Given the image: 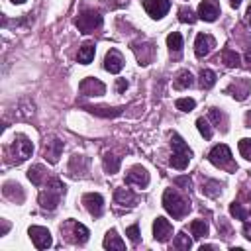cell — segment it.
Here are the masks:
<instances>
[{
  "mask_svg": "<svg viewBox=\"0 0 251 251\" xmlns=\"http://www.w3.org/2000/svg\"><path fill=\"white\" fill-rule=\"evenodd\" d=\"M95 53H97V47H95V43H85L80 49H78V55H77V59H78V63L80 65H89L93 59H95Z\"/></svg>",
  "mask_w": 251,
  "mask_h": 251,
  "instance_id": "obj_21",
  "label": "cell"
},
{
  "mask_svg": "<svg viewBox=\"0 0 251 251\" xmlns=\"http://www.w3.org/2000/svg\"><path fill=\"white\" fill-rule=\"evenodd\" d=\"M208 159H210L212 165L222 167V169H224V167H228V169H237V167L232 163V151H230V147L224 145V143L214 145L212 151L208 153Z\"/></svg>",
  "mask_w": 251,
  "mask_h": 251,
  "instance_id": "obj_5",
  "label": "cell"
},
{
  "mask_svg": "<svg viewBox=\"0 0 251 251\" xmlns=\"http://www.w3.org/2000/svg\"><path fill=\"white\" fill-rule=\"evenodd\" d=\"M171 145H173V155L169 159V165L173 167V169H179V171L187 169L189 163H191V157H193L191 147L185 143V139L179 134L171 135Z\"/></svg>",
  "mask_w": 251,
  "mask_h": 251,
  "instance_id": "obj_2",
  "label": "cell"
},
{
  "mask_svg": "<svg viewBox=\"0 0 251 251\" xmlns=\"http://www.w3.org/2000/svg\"><path fill=\"white\" fill-rule=\"evenodd\" d=\"M214 47H216V39H214L210 34H198V36H196V41H194V53H196L198 59L206 57Z\"/></svg>",
  "mask_w": 251,
  "mask_h": 251,
  "instance_id": "obj_13",
  "label": "cell"
},
{
  "mask_svg": "<svg viewBox=\"0 0 251 251\" xmlns=\"http://www.w3.org/2000/svg\"><path fill=\"white\" fill-rule=\"evenodd\" d=\"M163 208L169 212L175 220H181V218H185V216L189 214L191 202L185 200L175 189H167V191L163 193Z\"/></svg>",
  "mask_w": 251,
  "mask_h": 251,
  "instance_id": "obj_1",
  "label": "cell"
},
{
  "mask_svg": "<svg viewBox=\"0 0 251 251\" xmlns=\"http://www.w3.org/2000/svg\"><path fill=\"white\" fill-rule=\"evenodd\" d=\"M171 233H173V228H171L169 220L161 218V216L155 218V222H153V237H155V241H161V243L169 241Z\"/></svg>",
  "mask_w": 251,
  "mask_h": 251,
  "instance_id": "obj_11",
  "label": "cell"
},
{
  "mask_svg": "<svg viewBox=\"0 0 251 251\" xmlns=\"http://www.w3.org/2000/svg\"><path fill=\"white\" fill-rule=\"evenodd\" d=\"M126 89H128V80H126V78H118V80H116V91H118V93H124Z\"/></svg>",
  "mask_w": 251,
  "mask_h": 251,
  "instance_id": "obj_42",
  "label": "cell"
},
{
  "mask_svg": "<svg viewBox=\"0 0 251 251\" xmlns=\"http://www.w3.org/2000/svg\"><path fill=\"white\" fill-rule=\"evenodd\" d=\"M10 2H14V4H24L26 0H10Z\"/></svg>",
  "mask_w": 251,
  "mask_h": 251,
  "instance_id": "obj_48",
  "label": "cell"
},
{
  "mask_svg": "<svg viewBox=\"0 0 251 251\" xmlns=\"http://www.w3.org/2000/svg\"><path fill=\"white\" fill-rule=\"evenodd\" d=\"M239 153H241L247 161H251V139H249V137L239 139Z\"/></svg>",
  "mask_w": 251,
  "mask_h": 251,
  "instance_id": "obj_37",
  "label": "cell"
},
{
  "mask_svg": "<svg viewBox=\"0 0 251 251\" xmlns=\"http://www.w3.org/2000/svg\"><path fill=\"white\" fill-rule=\"evenodd\" d=\"M179 20H181L183 24H194V22H196V16L193 14L191 8H181V10H179Z\"/></svg>",
  "mask_w": 251,
  "mask_h": 251,
  "instance_id": "obj_36",
  "label": "cell"
},
{
  "mask_svg": "<svg viewBox=\"0 0 251 251\" xmlns=\"http://www.w3.org/2000/svg\"><path fill=\"white\" fill-rule=\"evenodd\" d=\"M78 91H80L82 97H102L106 87H104V82H100L98 78L89 77L78 85Z\"/></svg>",
  "mask_w": 251,
  "mask_h": 251,
  "instance_id": "obj_9",
  "label": "cell"
},
{
  "mask_svg": "<svg viewBox=\"0 0 251 251\" xmlns=\"http://www.w3.org/2000/svg\"><path fill=\"white\" fill-rule=\"evenodd\" d=\"M114 200H116V204H120V206H135L137 196H135L130 189H116Z\"/></svg>",
  "mask_w": 251,
  "mask_h": 251,
  "instance_id": "obj_18",
  "label": "cell"
},
{
  "mask_svg": "<svg viewBox=\"0 0 251 251\" xmlns=\"http://www.w3.org/2000/svg\"><path fill=\"white\" fill-rule=\"evenodd\" d=\"M220 16V4L218 0H204L198 6V18L204 22H214Z\"/></svg>",
  "mask_w": 251,
  "mask_h": 251,
  "instance_id": "obj_12",
  "label": "cell"
},
{
  "mask_svg": "<svg viewBox=\"0 0 251 251\" xmlns=\"http://www.w3.org/2000/svg\"><path fill=\"white\" fill-rule=\"evenodd\" d=\"M10 151H12V155H14V161H16V163H22V161H26V159L32 155L34 145H32V141H30L26 135H16V137H14V143H12V147H10Z\"/></svg>",
  "mask_w": 251,
  "mask_h": 251,
  "instance_id": "obj_6",
  "label": "cell"
},
{
  "mask_svg": "<svg viewBox=\"0 0 251 251\" xmlns=\"http://www.w3.org/2000/svg\"><path fill=\"white\" fill-rule=\"evenodd\" d=\"M230 214L233 216V218H237V220H243L245 218V210L241 208V204H237V202H233V204H230Z\"/></svg>",
  "mask_w": 251,
  "mask_h": 251,
  "instance_id": "obj_38",
  "label": "cell"
},
{
  "mask_svg": "<svg viewBox=\"0 0 251 251\" xmlns=\"http://www.w3.org/2000/svg\"><path fill=\"white\" fill-rule=\"evenodd\" d=\"M143 8L151 18L159 20V18H163L167 12H169L171 0H143Z\"/></svg>",
  "mask_w": 251,
  "mask_h": 251,
  "instance_id": "obj_7",
  "label": "cell"
},
{
  "mask_svg": "<svg viewBox=\"0 0 251 251\" xmlns=\"http://www.w3.org/2000/svg\"><path fill=\"white\" fill-rule=\"evenodd\" d=\"M196 128H198V132H200V135L204 139H212V128L208 126V122L204 118H198L196 120Z\"/></svg>",
  "mask_w": 251,
  "mask_h": 251,
  "instance_id": "obj_35",
  "label": "cell"
},
{
  "mask_svg": "<svg viewBox=\"0 0 251 251\" xmlns=\"http://www.w3.org/2000/svg\"><path fill=\"white\" fill-rule=\"evenodd\" d=\"M202 193H204L206 196H210V198H216V196L222 193V185H220L218 181H208V183L202 185Z\"/></svg>",
  "mask_w": 251,
  "mask_h": 251,
  "instance_id": "obj_31",
  "label": "cell"
},
{
  "mask_svg": "<svg viewBox=\"0 0 251 251\" xmlns=\"http://www.w3.org/2000/svg\"><path fill=\"white\" fill-rule=\"evenodd\" d=\"M245 63H247V67L251 69V47L245 51Z\"/></svg>",
  "mask_w": 251,
  "mask_h": 251,
  "instance_id": "obj_43",
  "label": "cell"
},
{
  "mask_svg": "<svg viewBox=\"0 0 251 251\" xmlns=\"http://www.w3.org/2000/svg\"><path fill=\"white\" fill-rule=\"evenodd\" d=\"M191 232H193V235L194 237H204V235H208V224L204 222V220H194L193 224H191Z\"/></svg>",
  "mask_w": 251,
  "mask_h": 251,
  "instance_id": "obj_32",
  "label": "cell"
},
{
  "mask_svg": "<svg viewBox=\"0 0 251 251\" xmlns=\"http://www.w3.org/2000/svg\"><path fill=\"white\" fill-rule=\"evenodd\" d=\"M191 245H193V241H191L189 235L183 233V232H181V233L175 237V241H173V247H175V249H185V251H189Z\"/></svg>",
  "mask_w": 251,
  "mask_h": 251,
  "instance_id": "obj_33",
  "label": "cell"
},
{
  "mask_svg": "<svg viewBox=\"0 0 251 251\" xmlns=\"http://www.w3.org/2000/svg\"><path fill=\"white\" fill-rule=\"evenodd\" d=\"M82 204L87 206V210L91 212V216L95 218H100L102 212H104V198L98 194V193H89L82 196Z\"/></svg>",
  "mask_w": 251,
  "mask_h": 251,
  "instance_id": "obj_10",
  "label": "cell"
},
{
  "mask_svg": "<svg viewBox=\"0 0 251 251\" xmlns=\"http://www.w3.org/2000/svg\"><path fill=\"white\" fill-rule=\"evenodd\" d=\"M126 183L128 185H135L139 189H145L149 185V173L143 169V167L135 165V167H132V169H130V173L126 175Z\"/></svg>",
  "mask_w": 251,
  "mask_h": 251,
  "instance_id": "obj_14",
  "label": "cell"
},
{
  "mask_svg": "<svg viewBox=\"0 0 251 251\" xmlns=\"http://www.w3.org/2000/svg\"><path fill=\"white\" fill-rule=\"evenodd\" d=\"M4 196H8V198L14 200V202H24V198H26L22 187L16 185V183H14V187H12V183H6V185H4Z\"/></svg>",
  "mask_w": 251,
  "mask_h": 251,
  "instance_id": "obj_23",
  "label": "cell"
},
{
  "mask_svg": "<svg viewBox=\"0 0 251 251\" xmlns=\"http://www.w3.org/2000/svg\"><path fill=\"white\" fill-rule=\"evenodd\" d=\"M104 69H106L108 73H112V75H116V73H120V71L124 69V59H122V55H120L116 49H110V51L106 53Z\"/></svg>",
  "mask_w": 251,
  "mask_h": 251,
  "instance_id": "obj_16",
  "label": "cell"
},
{
  "mask_svg": "<svg viewBox=\"0 0 251 251\" xmlns=\"http://www.w3.org/2000/svg\"><path fill=\"white\" fill-rule=\"evenodd\" d=\"M126 235L130 237V241H132V243H137V241H139V226H137V224L130 226V228L126 230Z\"/></svg>",
  "mask_w": 251,
  "mask_h": 251,
  "instance_id": "obj_39",
  "label": "cell"
},
{
  "mask_svg": "<svg viewBox=\"0 0 251 251\" xmlns=\"http://www.w3.org/2000/svg\"><path fill=\"white\" fill-rule=\"evenodd\" d=\"M167 45H169L171 55H173V53H175V55H179V53L183 51V36H181L179 32L169 34V36H167Z\"/></svg>",
  "mask_w": 251,
  "mask_h": 251,
  "instance_id": "obj_26",
  "label": "cell"
},
{
  "mask_svg": "<svg viewBox=\"0 0 251 251\" xmlns=\"http://www.w3.org/2000/svg\"><path fill=\"white\" fill-rule=\"evenodd\" d=\"M214 85H216V73L210 71V69H202V71H200V87H202L204 91H208V89H212Z\"/></svg>",
  "mask_w": 251,
  "mask_h": 251,
  "instance_id": "obj_29",
  "label": "cell"
},
{
  "mask_svg": "<svg viewBox=\"0 0 251 251\" xmlns=\"http://www.w3.org/2000/svg\"><path fill=\"white\" fill-rule=\"evenodd\" d=\"M247 124H249V126H251V112H249V114H247Z\"/></svg>",
  "mask_w": 251,
  "mask_h": 251,
  "instance_id": "obj_49",
  "label": "cell"
},
{
  "mask_svg": "<svg viewBox=\"0 0 251 251\" xmlns=\"http://www.w3.org/2000/svg\"><path fill=\"white\" fill-rule=\"evenodd\" d=\"M102 165H104V171H106L108 175H114V173H118V169H120V157H116V155H112V153H104Z\"/></svg>",
  "mask_w": 251,
  "mask_h": 251,
  "instance_id": "obj_25",
  "label": "cell"
},
{
  "mask_svg": "<svg viewBox=\"0 0 251 251\" xmlns=\"http://www.w3.org/2000/svg\"><path fill=\"white\" fill-rule=\"evenodd\" d=\"M204 249H214V245H202L200 251H204Z\"/></svg>",
  "mask_w": 251,
  "mask_h": 251,
  "instance_id": "obj_47",
  "label": "cell"
},
{
  "mask_svg": "<svg viewBox=\"0 0 251 251\" xmlns=\"http://www.w3.org/2000/svg\"><path fill=\"white\" fill-rule=\"evenodd\" d=\"M175 106H177V110H181V112H193L194 106H196V102H194L193 98H179V100L175 102Z\"/></svg>",
  "mask_w": 251,
  "mask_h": 251,
  "instance_id": "obj_34",
  "label": "cell"
},
{
  "mask_svg": "<svg viewBox=\"0 0 251 251\" xmlns=\"http://www.w3.org/2000/svg\"><path fill=\"white\" fill-rule=\"evenodd\" d=\"M28 179H30L36 187H39V185L43 183V179H45V167H43V165H34L32 169L28 171Z\"/></svg>",
  "mask_w": 251,
  "mask_h": 251,
  "instance_id": "obj_28",
  "label": "cell"
},
{
  "mask_svg": "<svg viewBox=\"0 0 251 251\" xmlns=\"http://www.w3.org/2000/svg\"><path fill=\"white\" fill-rule=\"evenodd\" d=\"M102 245H104V249H118V251L126 249V243L120 239V235L116 233V230H110V232L106 233V237H104Z\"/></svg>",
  "mask_w": 251,
  "mask_h": 251,
  "instance_id": "obj_20",
  "label": "cell"
},
{
  "mask_svg": "<svg viewBox=\"0 0 251 251\" xmlns=\"http://www.w3.org/2000/svg\"><path fill=\"white\" fill-rule=\"evenodd\" d=\"M75 24L82 34H93L95 30H98L102 26V16L98 12H95V10H85V12L78 14Z\"/></svg>",
  "mask_w": 251,
  "mask_h": 251,
  "instance_id": "obj_4",
  "label": "cell"
},
{
  "mask_svg": "<svg viewBox=\"0 0 251 251\" xmlns=\"http://www.w3.org/2000/svg\"><path fill=\"white\" fill-rule=\"evenodd\" d=\"M61 153H63V141H61V139H51V141H47L45 147H43V157H45L51 165H55V163L59 161Z\"/></svg>",
  "mask_w": 251,
  "mask_h": 251,
  "instance_id": "obj_15",
  "label": "cell"
},
{
  "mask_svg": "<svg viewBox=\"0 0 251 251\" xmlns=\"http://www.w3.org/2000/svg\"><path fill=\"white\" fill-rule=\"evenodd\" d=\"M193 85H194V77L191 75V71H181V73L177 75V78H175V89L183 91V89H189V87H193Z\"/></svg>",
  "mask_w": 251,
  "mask_h": 251,
  "instance_id": "obj_27",
  "label": "cell"
},
{
  "mask_svg": "<svg viewBox=\"0 0 251 251\" xmlns=\"http://www.w3.org/2000/svg\"><path fill=\"white\" fill-rule=\"evenodd\" d=\"M210 118L220 126V124H226V118L222 112H218V108H210Z\"/></svg>",
  "mask_w": 251,
  "mask_h": 251,
  "instance_id": "obj_40",
  "label": "cell"
},
{
  "mask_svg": "<svg viewBox=\"0 0 251 251\" xmlns=\"http://www.w3.org/2000/svg\"><path fill=\"white\" fill-rule=\"evenodd\" d=\"M8 228H10V226H8V222H2V235L8 232Z\"/></svg>",
  "mask_w": 251,
  "mask_h": 251,
  "instance_id": "obj_45",
  "label": "cell"
},
{
  "mask_svg": "<svg viewBox=\"0 0 251 251\" xmlns=\"http://www.w3.org/2000/svg\"><path fill=\"white\" fill-rule=\"evenodd\" d=\"M222 63L226 67H239V55L233 49H224L222 51Z\"/></svg>",
  "mask_w": 251,
  "mask_h": 251,
  "instance_id": "obj_30",
  "label": "cell"
},
{
  "mask_svg": "<svg viewBox=\"0 0 251 251\" xmlns=\"http://www.w3.org/2000/svg\"><path fill=\"white\" fill-rule=\"evenodd\" d=\"M65 194V185L59 179H53L47 183V189L39 194V206L43 210H55Z\"/></svg>",
  "mask_w": 251,
  "mask_h": 251,
  "instance_id": "obj_3",
  "label": "cell"
},
{
  "mask_svg": "<svg viewBox=\"0 0 251 251\" xmlns=\"http://www.w3.org/2000/svg\"><path fill=\"white\" fill-rule=\"evenodd\" d=\"M69 171H71V175H85L87 171H89V159L87 157H82V155H75L73 159H71V165H69Z\"/></svg>",
  "mask_w": 251,
  "mask_h": 251,
  "instance_id": "obj_17",
  "label": "cell"
},
{
  "mask_svg": "<svg viewBox=\"0 0 251 251\" xmlns=\"http://www.w3.org/2000/svg\"><path fill=\"white\" fill-rule=\"evenodd\" d=\"M175 185L185 187V191H191V187H193V183H191L189 177H179V179H175Z\"/></svg>",
  "mask_w": 251,
  "mask_h": 251,
  "instance_id": "obj_41",
  "label": "cell"
},
{
  "mask_svg": "<svg viewBox=\"0 0 251 251\" xmlns=\"http://www.w3.org/2000/svg\"><path fill=\"white\" fill-rule=\"evenodd\" d=\"M228 2H230V6H232V8H237V6L241 4V0H228Z\"/></svg>",
  "mask_w": 251,
  "mask_h": 251,
  "instance_id": "obj_44",
  "label": "cell"
},
{
  "mask_svg": "<svg viewBox=\"0 0 251 251\" xmlns=\"http://www.w3.org/2000/svg\"><path fill=\"white\" fill-rule=\"evenodd\" d=\"M228 93H235V95H232L233 98H237V100H245L247 98V95H249V89H247V82L245 80H235V82H232L230 85V89H228Z\"/></svg>",
  "mask_w": 251,
  "mask_h": 251,
  "instance_id": "obj_24",
  "label": "cell"
},
{
  "mask_svg": "<svg viewBox=\"0 0 251 251\" xmlns=\"http://www.w3.org/2000/svg\"><path fill=\"white\" fill-rule=\"evenodd\" d=\"M71 224V230H73V241L75 243H78V245H82V243H87L89 241V230L85 228V226H82V224H77V222H69Z\"/></svg>",
  "mask_w": 251,
  "mask_h": 251,
  "instance_id": "obj_22",
  "label": "cell"
},
{
  "mask_svg": "<svg viewBox=\"0 0 251 251\" xmlns=\"http://www.w3.org/2000/svg\"><path fill=\"white\" fill-rule=\"evenodd\" d=\"M28 233H30V237H32V241H34V245H36L38 249H47V247H51V243H53L51 233H49L47 228L32 226V228L28 230Z\"/></svg>",
  "mask_w": 251,
  "mask_h": 251,
  "instance_id": "obj_8",
  "label": "cell"
},
{
  "mask_svg": "<svg viewBox=\"0 0 251 251\" xmlns=\"http://www.w3.org/2000/svg\"><path fill=\"white\" fill-rule=\"evenodd\" d=\"M247 24H249V26H251V6H249V8H247Z\"/></svg>",
  "mask_w": 251,
  "mask_h": 251,
  "instance_id": "obj_46",
  "label": "cell"
},
{
  "mask_svg": "<svg viewBox=\"0 0 251 251\" xmlns=\"http://www.w3.org/2000/svg\"><path fill=\"white\" fill-rule=\"evenodd\" d=\"M85 110H89L98 118H116L124 112V108H106V106H85Z\"/></svg>",
  "mask_w": 251,
  "mask_h": 251,
  "instance_id": "obj_19",
  "label": "cell"
}]
</instances>
